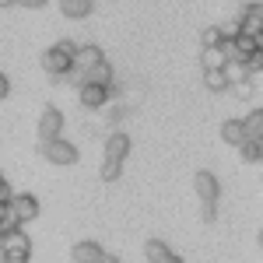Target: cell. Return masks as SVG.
Listing matches in <instances>:
<instances>
[{"mask_svg": "<svg viewBox=\"0 0 263 263\" xmlns=\"http://www.w3.org/2000/svg\"><path fill=\"white\" fill-rule=\"evenodd\" d=\"M74 46L78 42H57V46H49L46 53H42V70L46 74H53V78H67L70 74V67H74Z\"/></svg>", "mask_w": 263, "mask_h": 263, "instance_id": "obj_1", "label": "cell"}, {"mask_svg": "<svg viewBox=\"0 0 263 263\" xmlns=\"http://www.w3.org/2000/svg\"><path fill=\"white\" fill-rule=\"evenodd\" d=\"M0 256H4V263H28L32 260V239L21 228L4 232L0 235Z\"/></svg>", "mask_w": 263, "mask_h": 263, "instance_id": "obj_2", "label": "cell"}, {"mask_svg": "<svg viewBox=\"0 0 263 263\" xmlns=\"http://www.w3.org/2000/svg\"><path fill=\"white\" fill-rule=\"evenodd\" d=\"M42 155L53 165H74L78 162V147L63 137H53V141H42Z\"/></svg>", "mask_w": 263, "mask_h": 263, "instance_id": "obj_3", "label": "cell"}, {"mask_svg": "<svg viewBox=\"0 0 263 263\" xmlns=\"http://www.w3.org/2000/svg\"><path fill=\"white\" fill-rule=\"evenodd\" d=\"M78 99H81L84 109H102L105 102L112 99V88H105V84H91V81H81V84H78Z\"/></svg>", "mask_w": 263, "mask_h": 263, "instance_id": "obj_4", "label": "cell"}, {"mask_svg": "<svg viewBox=\"0 0 263 263\" xmlns=\"http://www.w3.org/2000/svg\"><path fill=\"white\" fill-rule=\"evenodd\" d=\"M193 186H197L200 207H214L218 197H221V186H218V179H214V172H197V176H193Z\"/></svg>", "mask_w": 263, "mask_h": 263, "instance_id": "obj_5", "label": "cell"}, {"mask_svg": "<svg viewBox=\"0 0 263 263\" xmlns=\"http://www.w3.org/2000/svg\"><path fill=\"white\" fill-rule=\"evenodd\" d=\"M63 134V112L57 105H46L39 116V141H53Z\"/></svg>", "mask_w": 263, "mask_h": 263, "instance_id": "obj_6", "label": "cell"}, {"mask_svg": "<svg viewBox=\"0 0 263 263\" xmlns=\"http://www.w3.org/2000/svg\"><path fill=\"white\" fill-rule=\"evenodd\" d=\"M239 32L246 35H263V4H246L242 14H239Z\"/></svg>", "mask_w": 263, "mask_h": 263, "instance_id": "obj_7", "label": "cell"}, {"mask_svg": "<svg viewBox=\"0 0 263 263\" xmlns=\"http://www.w3.org/2000/svg\"><path fill=\"white\" fill-rule=\"evenodd\" d=\"M99 60H105V57H102V49L95 46V42H84V46H74V67H70V70H74V74H84L88 67H95Z\"/></svg>", "mask_w": 263, "mask_h": 263, "instance_id": "obj_8", "label": "cell"}, {"mask_svg": "<svg viewBox=\"0 0 263 263\" xmlns=\"http://www.w3.org/2000/svg\"><path fill=\"white\" fill-rule=\"evenodd\" d=\"M11 207H14V214H18L21 224L39 218V200H35L32 193H11Z\"/></svg>", "mask_w": 263, "mask_h": 263, "instance_id": "obj_9", "label": "cell"}, {"mask_svg": "<svg viewBox=\"0 0 263 263\" xmlns=\"http://www.w3.org/2000/svg\"><path fill=\"white\" fill-rule=\"evenodd\" d=\"M126 155H130V137L120 134V130H116V134H109V137H105V162H120L123 165Z\"/></svg>", "mask_w": 263, "mask_h": 263, "instance_id": "obj_10", "label": "cell"}, {"mask_svg": "<svg viewBox=\"0 0 263 263\" xmlns=\"http://www.w3.org/2000/svg\"><path fill=\"white\" fill-rule=\"evenodd\" d=\"M102 253H105V249H102L99 242L84 239V242H74V249H70V260H74V263H99Z\"/></svg>", "mask_w": 263, "mask_h": 263, "instance_id": "obj_11", "label": "cell"}, {"mask_svg": "<svg viewBox=\"0 0 263 263\" xmlns=\"http://www.w3.org/2000/svg\"><path fill=\"white\" fill-rule=\"evenodd\" d=\"M224 49H221V42L218 46H200V67L203 70H221L224 67Z\"/></svg>", "mask_w": 263, "mask_h": 263, "instance_id": "obj_12", "label": "cell"}, {"mask_svg": "<svg viewBox=\"0 0 263 263\" xmlns=\"http://www.w3.org/2000/svg\"><path fill=\"white\" fill-rule=\"evenodd\" d=\"M81 81H91V84H105V88H112V67L105 60H99L95 67H88L81 74Z\"/></svg>", "mask_w": 263, "mask_h": 263, "instance_id": "obj_13", "label": "cell"}, {"mask_svg": "<svg viewBox=\"0 0 263 263\" xmlns=\"http://www.w3.org/2000/svg\"><path fill=\"white\" fill-rule=\"evenodd\" d=\"M60 14L70 21H81L91 14V0H60Z\"/></svg>", "mask_w": 263, "mask_h": 263, "instance_id": "obj_14", "label": "cell"}, {"mask_svg": "<svg viewBox=\"0 0 263 263\" xmlns=\"http://www.w3.org/2000/svg\"><path fill=\"white\" fill-rule=\"evenodd\" d=\"M144 256H147V263H165L172 256V249H168L162 239H147V242H144Z\"/></svg>", "mask_w": 263, "mask_h": 263, "instance_id": "obj_15", "label": "cell"}, {"mask_svg": "<svg viewBox=\"0 0 263 263\" xmlns=\"http://www.w3.org/2000/svg\"><path fill=\"white\" fill-rule=\"evenodd\" d=\"M221 137H224V144H232V147H239V144L246 141L242 120H224V123H221Z\"/></svg>", "mask_w": 263, "mask_h": 263, "instance_id": "obj_16", "label": "cell"}, {"mask_svg": "<svg viewBox=\"0 0 263 263\" xmlns=\"http://www.w3.org/2000/svg\"><path fill=\"white\" fill-rule=\"evenodd\" d=\"M242 130H246V137H253V141H260V137H263V109H260V105L242 120Z\"/></svg>", "mask_w": 263, "mask_h": 263, "instance_id": "obj_17", "label": "cell"}, {"mask_svg": "<svg viewBox=\"0 0 263 263\" xmlns=\"http://www.w3.org/2000/svg\"><path fill=\"white\" fill-rule=\"evenodd\" d=\"M239 151H242V158H246L249 165H260V162H263V137H260V141L246 137V141L239 144Z\"/></svg>", "mask_w": 263, "mask_h": 263, "instance_id": "obj_18", "label": "cell"}, {"mask_svg": "<svg viewBox=\"0 0 263 263\" xmlns=\"http://www.w3.org/2000/svg\"><path fill=\"white\" fill-rule=\"evenodd\" d=\"M14 228H21L14 207H11V200H0V235H4V232H14Z\"/></svg>", "mask_w": 263, "mask_h": 263, "instance_id": "obj_19", "label": "cell"}, {"mask_svg": "<svg viewBox=\"0 0 263 263\" xmlns=\"http://www.w3.org/2000/svg\"><path fill=\"white\" fill-rule=\"evenodd\" d=\"M203 84H207L211 91H228V81H224L221 70H203Z\"/></svg>", "mask_w": 263, "mask_h": 263, "instance_id": "obj_20", "label": "cell"}, {"mask_svg": "<svg viewBox=\"0 0 263 263\" xmlns=\"http://www.w3.org/2000/svg\"><path fill=\"white\" fill-rule=\"evenodd\" d=\"M120 172H123V165H120V162H102V179H105V182L120 179Z\"/></svg>", "mask_w": 263, "mask_h": 263, "instance_id": "obj_21", "label": "cell"}, {"mask_svg": "<svg viewBox=\"0 0 263 263\" xmlns=\"http://www.w3.org/2000/svg\"><path fill=\"white\" fill-rule=\"evenodd\" d=\"M218 42H221V28H203L200 46H218Z\"/></svg>", "mask_w": 263, "mask_h": 263, "instance_id": "obj_22", "label": "cell"}, {"mask_svg": "<svg viewBox=\"0 0 263 263\" xmlns=\"http://www.w3.org/2000/svg\"><path fill=\"white\" fill-rule=\"evenodd\" d=\"M7 95H11V81H7V74L0 70V102L7 99Z\"/></svg>", "mask_w": 263, "mask_h": 263, "instance_id": "obj_23", "label": "cell"}, {"mask_svg": "<svg viewBox=\"0 0 263 263\" xmlns=\"http://www.w3.org/2000/svg\"><path fill=\"white\" fill-rule=\"evenodd\" d=\"M0 200H11V186H7L4 176H0Z\"/></svg>", "mask_w": 263, "mask_h": 263, "instance_id": "obj_24", "label": "cell"}, {"mask_svg": "<svg viewBox=\"0 0 263 263\" xmlns=\"http://www.w3.org/2000/svg\"><path fill=\"white\" fill-rule=\"evenodd\" d=\"M49 0H18V7H46Z\"/></svg>", "mask_w": 263, "mask_h": 263, "instance_id": "obj_25", "label": "cell"}, {"mask_svg": "<svg viewBox=\"0 0 263 263\" xmlns=\"http://www.w3.org/2000/svg\"><path fill=\"white\" fill-rule=\"evenodd\" d=\"M99 263H120V260H116L112 253H102V260H99Z\"/></svg>", "mask_w": 263, "mask_h": 263, "instance_id": "obj_26", "label": "cell"}, {"mask_svg": "<svg viewBox=\"0 0 263 263\" xmlns=\"http://www.w3.org/2000/svg\"><path fill=\"white\" fill-rule=\"evenodd\" d=\"M165 263H182V256H176V253H172V256H168Z\"/></svg>", "mask_w": 263, "mask_h": 263, "instance_id": "obj_27", "label": "cell"}, {"mask_svg": "<svg viewBox=\"0 0 263 263\" xmlns=\"http://www.w3.org/2000/svg\"><path fill=\"white\" fill-rule=\"evenodd\" d=\"M14 4H18V0H0V7H14Z\"/></svg>", "mask_w": 263, "mask_h": 263, "instance_id": "obj_28", "label": "cell"}]
</instances>
